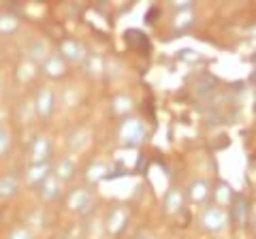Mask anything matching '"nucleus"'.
<instances>
[{
    "label": "nucleus",
    "mask_w": 256,
    "mask_h": 239,
    "mask_svg": "<svg viewBox=\"0 0 256 239\" xmlns=\"http://www.w3.org/2000/svg\"><path fill=\"white\" fill-rule=\"evenodd\" d=\"M64 207H66L73 216H90L96 207L94 192L88 186L70 188L66 196H64Z\"/></svg>",
    "instance_id": "obj_4"
},
{
    "label": "nucleus",
    "mask_w": 256,
    "mask_h": 239,
    "mask_svg": "<svg viewBox=\"0 0 256 239\" xmlns=\"http://www.w3.org/2000/svg\"><path fill=\"white\" fill-rule=\"evenodd\" d=\"M198 226L203 233L212 237H220L228 230L230 226V214L228 210H224L220 205H203L198 212Z\"/></svg>",
    "instance_id": "obj_1"
},
{
    "label": "nucleus",
    "mask_w": 256,
    "mask_h": 239,
    "mask_svg": "<svg viewBox=\"0 0 256 239\" xmlns=\"http://www.w3.org/2000/svg\"><path fill=\"white\" fill-rule=\"evenodd\" d=\"M134 109H137V100L128 92H116L114 96L109 98V111H111V116H116V118H122V120L130 118L134 114Z\"/></svg>",
    "instance_id": "obj_10"
},
{
    "label": "nucleus",
    "mask_w": 256,
    "mask_h": 239,
    "mask_svg": "<svg viewBox=\"0 0 256 239\" xmlns=\"http://www.w3.org/2000/svg\"><path fill=\"white\" fill-rule=\"evenodd\" d=\"M22 175H18L15 171H6L0 175V198L2 201H9V198H13L15 194L20 192L22 188Z\"/></svg>",
    "instance_id": "obj_17"
},
{
    "label": "nucleus",
    "mask_w": 256,
    "mask_h": 239,
    "mask_svg": "<svg viewBox=\"0 0 256 239\" xmlns=\"http://www.w3.org/2000/svg\"><path fill=\"white\" fill-rule=\"evenodd\" d=\"M56 52L62 56L68 66H84L88 54H90L88 47L84 45V41H79L75 36H64L58 43V47H56Z\"/></svg>",
    "instance_id": "obj_6"
},
{
    "label": "nucleus",
    "mask_w": 256,
    "mask_h": 239,
    "mask_svg": "<svg viewBox=\"0 0 256 239\" xmlns=\"http://www.w3.org/2000/svg\"><path fill=\"white\" fill-rule=\"evenodd\" d=\"M132 239H160L156 235H152V233H139V235H134Z\"/></svg>",
    "instance_id": "obj_29"
},
{
    "label": "nucleus",
    "mask_w": 256,
    "mask_h": 239,
    "mask_svg": "<svg viewBox=\"0 0 256 239\" xmlns=\"http://www.w3.org/2000/svg\"><path fill=\"white\" fill-rule=\"evenodd\" d=\"M111 171H114V164H111L107 158H94V160H90V164L84 169V180H86L88 186H94L105 178H109Z\"/></svg>",
    "instance_id": "obj_12"
},
{
    "label": "nucleus",
    "mask_w": 256,
    "mask_h": 239,
    "mask_svg": "<svg viewBox=\"0 0 256 239\" xmlns=\"http://www.w3.org/2000/svg\"><path fill=\"white\" fill-rule=\"evenodd\" d=\"M38 75H41L38 73V64H34V62H30L26 58H22L18 64H15V79H18V84H22V86L32 84Z\"/></svg>",
    "instance_id": "obj_19"
},
{
    "label": "nucleus",
    "mask_w": 256,
    "mask_h": 239,
    "mask_svg": "<svg viewBox=\"0 0 256 239\" xmlns=\"http://www.w3.org/2000/svg\"><path fill=\"white\" fill-rule=\"evenodd\" d=\"M192 18H194V15H192V11H182V13H175V28H180V30H184V28H188L190 24H192Z\"/></svg>",
    "instance_id": "obj_27"
},
{
    "label": "nucleus",
    "mask_w": 256,
    "mask_h": 239,
    "mask_svg": "<svg viewBox=\"0 0 256 239\" xmlns=\"http://www.w3.org/2000/svg\"><path fill=\"white\" fill-rule=\"evenodd\" d=\"M90 139H92V132L90 130H88V128H77L68 137V152L79 156V152H82L88 143H90Z\"/></svg>",
    "instance_id": "obj_23"
},
{
    "label": "nucleus",
    "mask_w": 256,
    "mask_h": 239,
    "mask_svg": "<svg viewBox=\"0 0 256 239\" xmlns=\"http://www.w3.org/2000/svg\"><path fill=\"white\" fill-rule=\"evenodd\" d=\"M130 220V212L124 205H114L109 207L105 218H102V228H105V237L109 239H120L124 235V230Z\"/></svg>",
    "instance_id": "obj_5"
},
{
    "label": "nucleus",
    "mask_w": 256,
    "mask_h": 239,
    "mask_svg": "<svg viewBox=\"0 0 256 239\" xmlns=\"http://www.w3.org/2000/svg\"><path fill=\"white\" fill-rule=\"evenodd\" d=\"M186 192V198H188V203L192 205H207V201L212 198V186L207 184L205 180H194V182H190V186L184 190Z\"/></svg>",
    "instance_id": "obj_16"
},
{
    "label": "nucleus",
    "mask_w": 256,
    "mask_h": 239,
    "mask_svg": "<svg viewBox=\"0 0 256 239\" xmlns=\"http://www.w3.org/2000/svg\"><path fill=\"white\" fill-rule=\"evenodd\" d=\"M212 198H214V205H220V207L226 210V207L233 205V201H235L233 188H230L228 184H224V182H220V184H216L212 188Z\"/></svg>",
    "instance_id": "obj_22"
},
{
    "label": "nucleus",
    "mask_w": 256,
    "mask_h": 239,
    "mask_svg": "<svg viewBox=\"0 0 256 239\" xmlns=\"http://www.w3.org/2000/svg\"><path fill=\"white\" fill-rule=\"evenodd\" d=\"M248 224H250V226L256 230V203L250 207V222H248Z\"/></svg>",
    "instance_id": "obj_28"
},
{
    "label": "nucleus",
    "mask_w": 256,
    "mask_h": 239,
    "mask_svg": "<svg viewBox=\"0 0 256 239\" xmlns=\"http://www.w3.org/2000/svg\"><path fill=\"white\" fill-rule=\"evenodd\" d=\"M4 239H36V233L26 224V222H18V224H13L9 230H6Z\"/></svg>",
    "instance_id": "obj_26"
},
{
    "label": "nucleus",
    "mask_w": 256,
    "mask_h": 239,
    "mask_svg": "<svg viewBox=\"0 0 256 239\" xmlns=\"http://www.w3.org/2000/svg\"><path fill=\"white\" fill-rule=\"evenodd\" d=\"M84 70H86V75L90 77V79H102L107 75V60H105V56H100V54H88V58L84 62Z\"/></svg>",
    "instance_id": "obj_18"
},
{
    "label": "nucleus",
    "mask_w": 256,
    "mask_h": 239,
    "mask_svg": "<svg viewBox=\"0 0 256 239\" xmlns=\"http://www.w3.org/2000/svg\"><path fill=\"white\" fill-rule=\"evenodd\" d=\"M22 30L20 15L13 11H0V36H13Z\"/></svg>",
    "instance_id": "obj_21"
},
{
    "label": "nucleus",
    "mask_w": 256,
    "mask_h": 239,
    "mask_svg": "<svg viewBox=\"0 0 256 239\" xmlns=\"http://www.w3.org/2000/svg\"><path fill=\"white\" fill-rule=\"evenodd\" d=\"M54 173V162H36V164H26V169L22 173V182L28 188H38L43 182Z\"/></svg>",
    "instance_id": "obj_9"
},
{
    "label": "nucleus",
    "mask_w": 256,
    "mask_h": 239,
    "mask_svg": "<svg viewBox=\"0 0 256 239\" xmlns=\"http://www.w3.org/2000/svg\"><path fill=\"white\" fill-rule=\"evenodd\" d=\"M32 105H34V111H36V118L47 122L52 120L56 109L60 105V92L58 88L54 84H41L32 94Z\"/></svg>",
    "instance_id": "obj_2"
},
{
    "label": "nucleus",
    "mask_w": 256,
    "mask_h": 239,
    "mask_svg": "<svg viewBox=\"0 0 256 239\" xmlns=\"http://www.w3.org/2000/svg\"><path fill=\"white\" fill-rule=\"evenodd\" d=\"M77 169H79L77 154H70V152H66L64 156H60L58 160L54 162V175L62 182V184H68V182L77 175Z\"/></svg>",
    "instance_id": "obj_14"
},
{
    "label": "nucleus",
    "mask_w": 256,
    "mask_h": 239,
    "mask_svg": "<svg viewBox=\"0 0 256 239\" xmlns=\"http://www.w3.org/2000/svg\"><path fill=\"white\" fill-rule=\"evenodd\" d=\"M228 214H230V222L237 226H246L248 222H250V205H248L246 198H242V196H235Z\"/></svg>",
    "instance_id": "obj_20"
},
{
    "label": "nucleus",
    "mask_w": 256,
    "mask_h": 239,
    "mask_svg": "<svg viewBox=\"0 0 256 239\" xmlns=\"http://www.w3.org/2000/svg\"><path fill=\"white\" fill-rule=\"evenodd\" d=\"M116 137H118V143L122 148H137L148 137V126L139 116L124 118L122 122L118 124Z\"/></svg>",
    "instance_id": "obj_3"
},
{
    "label": "nucleus",
    "mask_w": 256,
    "mask_h": 239,
    "mask_svg": "<svg viewBox=\"0 0 256 239\" xmlns=\"http://www.w3.org/2000/svg\"><path fill=\"white\" fill-rule=\"evenodd\" d=\"M36 194H38V198H41V203L54 205V203H58L60 198H62V194H64V184L52 173L50 178H47L43 184L36 188Z\"/></svg>",
    "instance_id": "obj_13"
},
{
    "label": "nucleus",
    "mask_w": 256,
    "mask_h": 239,
    "mask_svg": "<svg viewBox=\"0 0 256 239\" xmlns=\"http://www.w3.org/2000/svg\"><path fill=\"white\" fill-rule=\"evenodd\" d=\"M164 214L171 218H180L186 214V207H188V198H186V192L182 188H171L169 192L164 194Z\"/></svg>",
    "instance_id": "obj_11"
},
{
    "label": "nucleus",
    "mask_w": 256,
    "mask_h": 239,
    "mask_svg": "<svg viewBox=\"0 0 256 239\" xmlns=\"http://www.w3.org/2000/svg\"><path fill=\"white\" fill-rule=\"evenodd\" d=\"M13 148V130L9 128V124H0V160H4L9 156Z\"/></svg>",
    "instance_id": "obj_25"
},
{
    "label": "nucleus",
    "mask_w": 256,
    "mask_h": 239,
    "mask_svg": "<svg viewBox=\"0 0 256 239\" xmlns=\"http://www.w3.org/2000/svg\"><path fill=\"white\" fill-rule=\"evenodd\" d=\"M52 52H54L52 45L47 43L43 36H34V38H30V41L26 43V47H24V58L30 60V62H34V64H41V62Z\"/></svg>",
    "instance_id": "obj_15"
},
{
    "label": "nucleus",
    "mask_w": 256,
    "mask_h": 239,
    "mask_svg": "<svg viewBox=\"0 0 256 239\" xmlns=\"http://www.w3.org/2000/svg\"><path fill=\"white\" fill-rule=\"evenodd\" d=\"M68 68L70 66L64 62V58L54 50L41 64H38V73L47 79V84H54V82H64V79L68 77Z\"/></svg>",
    "instance_id": "obj_7"
},
{
    "label": "nucleus",
    "mask_w": 256,
    "mask_h": 239,
    "mask_svg": "<svg viewBox=\"0 0 256 239\" xmlns=\"http://www.w3.org/2000/svg\"><path fill=\"white\" fill-rule=\"evenodd\" d=\"M15 120H18L20 124H32L36 118V111H34V105H32V98H24L20 100L18 105V111H15Z\"/></svg>",
    "instance_id": "obj_24"
},
{
    "label": "nucleus",
    "mask_w": 256,
    "mask_h": 239,
    "mask_svg": "<svg viewBox=\"0 0 256 239\" xmlns=\"http://www.w3.org/2000/svg\"><path fill=\"white\" fill-rule=\"evenodd\" d=\"M52 152H54V141L47 132H36L30 141L28 148V156L26 160L28 164H36V162H50L52 160Z\"/></svg>",
    "instance_id": "obj_8"
}]
</instances>
